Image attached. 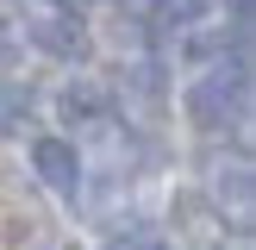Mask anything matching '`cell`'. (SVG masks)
<instances>
[{"label": "cell", "mask_w": 256, "mask_h": 250, "mask_svg": "<svg viewBox=\"0 0 256 250\" xmlns=\"http://www.w3.org/2000/svg\"><path fill=\"white\" fill-rule=\"evenodd\" d=\"M244 112H250V62L244 56L206 69L194 88H188V119L206 125V132H219L225 119H244Z\"/></svg>", "instance_id": "1"}, {"label": "cell", "mask_w": 256, "mask_h": 250, "mask_svg": "<svg viewBox=\"0 0 256 250\" xmlns=\"http://www.w3.org/2000/svg\"><path fill=\"white\" fill-rule=\"evenodd\" d=\"M32 169L44 175L50 194H62V200L82 194V156H75V144H62V138H38L32 144Z\"/></svg>", "instance_id": "2"}, {"label": "cell", "mask_w": 256, "mask_h": 250, "mask_svg": "<svg viewBox=\"0 0 256 250\" xmlns=\"http://www.w3.org/2000/svg\"><path fill=\"white\" fill-rule=\"evenodd\" d=\"M32 44L44 50V56H56V62H82L88 56V32L75 19H62V12H50V19L32 25Z\"/></svg>", "instance_id": "3"}, {"label": "cell", "mask_w": 256, "mask_h": 250, "mask_svg": "<svg viewBox=\"0 0 256 250\" xmlns=\"http://www.w3.org/2000/svg\"><path fill=\"white\" fill-rule=\"evenodd\" d=\"M100 112H106V82H100V75H75V82L62 88V119L100 125Z\"/></svg>", "instance_id": "4"}, {"label": "cell", "mask_w": 256, "mask_h": 250, "mask_svg": "<svg viewBox=\"0 0 256 250\" xmlns=\"http://www.w3.org/2000/svg\"><path fill=\"white\" fill-rule=\"evenodd\" d=\"M25 112H32V88H19L12 75H0V138H6V132H19V125H25Z\"/></svg>", "instance_id": "5"}, {"label": "cell", "mask_w": 256, "mask_h": 250, "mask_svg": "<svg viewBox=\"0 0 256 250\" xmlns=\"http://www.w3.org/2000/svg\"><path fill=\"white\" fill-rule=\"evenodd\" d=\"M125 94L144 100V106H156V100H162V69H156V62H138V69H125Z\"/></svg>", "instance_id": "6"}, {"label": "cell", "mask_w": 256, "mask_h": 250, "mask_svg": "<svg viewBox=\"0 0 256 250\" xmlns=\"http://www.w3.org/2000/svg\"><path fill=\"white\" fill-rule=\"evenodd\" d=\"M212 194H219V206H225V200H232V206H250V162H232V169H219Z\"/></svg>", "instance_id": "7"}, {"label": "cell", "mask_w": 256, "mask_h": 250, "mask_svg": "<svg viewBox=\"0 0 256 250\" xmlns=\"http://www.w3.org/2000/svg\"><path fill=\"white\" fill-rule=\"evenodd\" d=\"M200 19V0H150V25H162V32H182V25H194Z\"/></svg>", "instance_id": "8"}, {"label": "cell", "mask_w": 256, "mask_h": 250, "mask_svg": "<svg viewBox=\"0 0 256 250\" xmlns=\"http://www.w3.org/2000/svg\"><path fill=\"white\" fill-rule=\"evenodd\" d=\"M112 250H169V238L150 232V225H132L125 238H112Z\"/></svg>", "instance_id": "9"}, {"label": "cell", "mask_w": 256, "mask_h": 250, "mask_svg": "<svg viewBox=\"0 0 256 250\" xmlns=\"http://www.w3.org/2000/svg\"><path fill=\"white\" fill-rule=\"evenodd\" d=\"M50 6H56V12H62V19H75V12H82V6H88V0H50Z\"/></svg>", "instance_id": "10"}, {"label": "cell", "mask_w": 256, "mask_h": 250, "mask_svg": "<svg viewBox=\"0 0 256 250\" xmlns=\"http://www.w3.org/2000/svg\"><path fill=\"white\" fill-rule=\"evenodd\" d=\"M12 50H19V44H12V32H0V62H6Z\"/></svg>", "instance_id": "11"}]
</instances>
